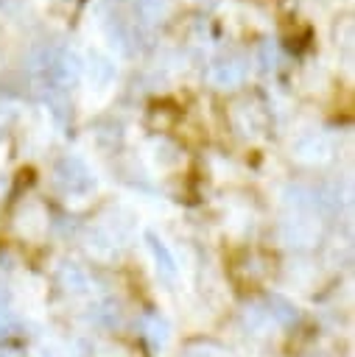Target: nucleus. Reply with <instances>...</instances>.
<instances>
[{"label":"nucleus","mask_w":355,"mask_h":357,"mask_svg":"<svg viewBox=\"0 0 355 357\" xmlns=\"http://www.w3.org/2000/svg\"><path fill=\"white\" fill-rule=\"evenodd\" d=\"M53 181L67 195H87V192L95 190V173H92V167L81 156H75V153H67V156H61L53 165Z\"/></svg>","instance_id":"nucleus-1"},{"label":"nucleus","mask_w":355,"mask_h":357,"mask_svg":"<svg viewBox=\"0 0 355 357\" xmlns=\"http://www.w3.org/2000/svg\"><path fill=\"white\" fill-rule=\"evenodd\" d=\"M196 3H212V0H196Z\"/></svg>","instance_id":"nucleus-15"},{"label":"nucleus","mask_w":355,"mask_h":357,"mask_svg":"<svg viewBox=\"0 0 355 357\" xmlns=\"http://www.w3.org/2000/svg\"><path fill=\"white\" fill-rule=\"evenodd\" d=\"M92 321L101 326H115L120 321V304L115 298H103L92 307Z\"/></svg>","instance_id":"nucleus-7"},{"label":"nucleus","mask_w":355,"mask_h":357,"mask_svg":"<svg viewBox=\"0 0 355 357\" xmlns=\"http://www.w3.org/2000/svg\"><path fill=\"white\" fill-rule=\"evenodd\" d=\"M92 75H98V78H101L98 84H101V86H106V84L115 78V70H112V64H109L106 59L92 56V61H89V78H92Z\"/></svg>","instance_id":"nucleus-10"},{"label":"nucleus","mask_w":355,"mask_h":357,"mask_svg":"<svg viewBox=\"0 0 355 357\" xmlns=\"http://www.w3.org/2000/svg\"><path fill=\"white\" fill-rule=\"evenodd\" d=\"M145 245H148V251H151V257H154L157 271H159L165 279H173V276H176V257L171 254L168 243H165L157 231H145Z\"/></svg>","instance_id":"nucleus-3"},{"label":"nucleus","mask_w":355,"mask_h":357,"mask_svg":"<svg viewBox=\"0 0 355 357\" xmlns=\"http://www.w3.org/2000/svg\"><path fill=\"white\" fill-rule=\"evenodd\" d=\"M257 56H260V67H263V70H274V64H277V50H274L271 42H263V45L257 47Z\"/></svg>","instance_id":"nucleus-12"},{"label":"nucleus","mask_w":355,"mask_h":357,"mask_svg":"<svg viewBox=\"0 0 355 357\" xmlns=\"http://www.w3.org/2000/svg\"><path fill=\"white\" fill-rule=\"evenodd\" d=\"M39 357H64L59 349H53V346H42L39 349Z\"/></svg>","instance_id":"nucleus-14"},{"label":"nucleus","mask_w":355,"mask_h":357,"mask_svg":"<svg viewBox=\"0 0 355 357\" xmlns=\"http://www.w3.org/2000/svg\"><path fill=\"white\" fill-rule=\"evenodd\" d=\"M182 357H224V351L215 343H198V346H190Z\"/></svg>","instance_id":"nucleus-11"},{"label":"nucleus","mask_w":355,"mask_h":357,"mask_svg":"<svg viewBox=\"0 0 355 357\" xmlns=\"http://www.w3.org/2000/svg\"><path fill=\"white\" fill-rule=\"evenodd\" d=\"M263 312H266L268 321H274L277 326H294V324L299 321V310H296V304L288 301V298L280 296V293H271V296L266 298V310H263Z\"/></svg>","instance_id":"nucleus-4"},{"label":"nucleus","mask_w":355,"mask_h":357,"mask_svg":"<svg viewBox=\"0 0 355 357\" xmlns=\"http://www.w3.org/2000/svg\"><path fill=\"white\" fill-rule=\"evenodd\" d=\"M246 78V59L238 53H221L210 64V81L218 89H232Z\"/></svg>","instance_id":"nucleus-2"},{"label":"nucleus","mask_w":355,"mask_h":357,"mask_svg":"<svg viewBox=\"0 0 355 357\" xmlns=\"http://www.w3.org/2000/svg\"><path fill=\"white\" fill-rule=\"evenodd\" d=\"M59 282H61V287L67 293H87V287H89L87 271L81 265H75V262H64L59 268Z\"/></svg>","instance_id":"nucleus-6"},{"label":"nucleus","mask_w":355,"mask_h":357,"mask_svg":"<svg viewBox=\"0 0 355 357\" xmlns=\"http://www.w3.org/2000/svg\"><path fill=\"white\" fill-rule=\"evenodd\" d=\"M0 357H6V354H0Z\"/></svg>","instance_id":"nucleus-16"},{"label":"nucleus","mask_w":355,"mask_h":357,"mask_svg":"<svg viewBox=\"0 0 355 357\" xmlns=\"http://www.w3.org/2000/svg\"><path fill=\"white\" fill-rule=\"evenodd\" d=\"M330 153V148L324 145V139H316V137H305L302 142H296V156L305 159V162H316V159H324Z\"/></svg>","instance_id":"nucleus-8"},{"label":"nucleus","mask_w":355,"mask_h":357,"mask_svg":"<svg viewBox=\"0 0 355 357\" xmlns=\"http://www.w3.org/2000/svg\"><path fill=\"white\" fill-rule=\"evenodd\" d=\"M134 8H137V14H140L145 22H157V20L165 17L168 0H134Z\"/></svg>","instance_id":"nucleus-9"},{"label":"nucleus","mask_w":355,"mask_h":357,"mask_svg":"<svg viewBox=\"0 0 355 357\" xmlns=\"http://www.w3.org/2000/svg\"><path fill=\"white\" fill-rule=\"evenodd\" d=\"M14 329V321L8 318V312H0V335H8Z\"/></svg>","instance_id":"nucleus-13"},{"label":"nucleus","mask_w":355,"mask_h":357,"mask_svg":"<svg viewBox=\"0 0 355 357\" xmlns=\"http://www.w3.org/2000/svg\"><path fill=\"white\" fill-rule=\"evenodd\" d=\"M140 332H143V337H145L154 349H162V346L168 343V337H171V326H168V321H165L159 312H145V315L140 318Z\"/></svg>","instance_id":"nucleus-5"}]
</instances>
